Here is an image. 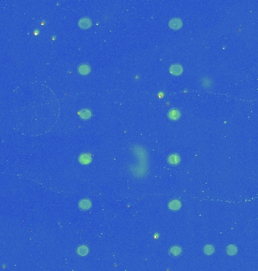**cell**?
<instances>
[{
  "label": "cell",
  "mask_w": 258,
  "mask_h": 271,
  "mask_svg": "<svg viewBox=\"0 0 258 271\" xmlns=\"http://www.w3.org/2000/svg\"><path fill=\"white\" fill-rule=\"evenodd\" d=\"M167 161L170 165H178L180 161V157L178 154H171L167 157Z\"/></svg>",
  "instance_id": "ba28073f"
},
{
  "label": "cell",
  "mask_w": 258,
  "mask_h": 271,
  "mask_svg": "<svg viewBox=\"0 0 258 271\" xmlns=\"http://www.w3.org/2000/svg\"><path fill=\"white\" fill-rule=\"evenodd\" d=\"M204 252L205 255H211L214 252V248L211 245H207L204 248Z\"/></svg>",
  "instance_id": "9a60e30c"
},
{
  "label": "cell",
  "mask_w": 258,
  "mask_h": 271,
  "mask_svg": "<svg viewBox=\"0 0 258 271\" xmlns=\"http://www.w3.org/2000/svg\"><path fill=\"white\" fill-rule=\"evenodd\" d=\"M79 161L80 163L84 165H87L91 162V157L89 154H82L79 157Z\"/></svg>",
  "instance_id": "9c48e42d"
},
{
  "label": "cell",
  "mask_w": 258,
  "mask_h": 271,
  "mask_svg": "<svg viewBox=\"0 0 258 271\" xmlns=\"http://www.w3.org/2000/svg\"><path fill=\"white\" fill-rule=\"evenodd\" d=\"M169 71H170V72L172 75H180L182 74L183 71H184V69H183V67L180 65V64L175 63L171 66L170 68H169Z\"/></svg>",
  "instance_id": "277c9868"
},
{
  "label": "cell",
  "mask_w": 258,
  "mask_h": 271,
  "mask_svg": "<svg viewBox=\"0 0 258 271\" xmlns=\"http://www.w3.org/2000/svg\"><path fill=\"white\" fill-rule=\"evenodd\" d=\"M88 252H89V250H88V248L86 246H84V245L79 246V247L77 248V249H76L77 254H78V255L80 256L87 255Z\"/></svg>",
  "instance_id": "4fadbf2b"
},
{
  "label": "cell",
  "mask_w": 258,
  "mask_h": 271,
  "mask_svg": "<svg viewBox=\"0 0 258 271\" xmlns=\"http://www.w3.org/2000/svg\"><path fill=\"white\" fill-rule=\"evenodd\" d=\"M91 72V67L88 63H82L78 66V72L82 75H87Z\"/></svg>",
  "instance_id": "8992f818"
},
{
  "label": "cell",
  "mask_w": 258,
  "mask_h": 271,
  "mask_svg": "<svg viewBox=\"0 0 258 271\" xmlns=\"http://www.w3.org/2000/svg\"><path fill=\"white\" fill-rule=\"evenodd\" d=\"M79 26H80V28H82V29H88V28H90L92 25V22L91 20L89 18H87V17H84V18H81L80 20H79Z\"/></svg>",
  "instance_id": "7a4b0ae2"
},
{
  "label": "cell",
  "mask_w": 258,
  "mask_h": 271,
  "mask_svg": "<svg viewBox=\"0 0 258 271\" xmlns=\"http://www.w3.org/2000/svg\"><path fill=\"white\" fill-rule=\"evenodd\" d=\"M237 248L234 245H229L227 248V252L229 255H234L237 252Z\"/></svg>",
  "instance_id": "5bb4252c"
},
{
  "label": "cell",
  "mask_w": 258,
  "mask_h": 271,
  "mask_svg": "<svg viewBox=\"0 0 258 271\" xmlns=\"http://www.w3.org/2000/svg\"><path fill=\"white\" fill-rule=\"evenodd\" d=\"M18 105L12 112L14 128L29 136H37L52 130L59 119L58 97L46 84L30 82L14 90Z\"/></svg>",
  "instance_id": "6da1fadb"
},
{
  "label": "cell",
  "mask_w": 258,
  "mask_h": 271,
  "mask_svg": "<svg viewBox=\"0 0 258 271\" xmlns=\"http://www.w3.org/2000/svg\"><path fill=\"white\" fill-rule=\"evenodd\" d=\"M79 207H80V210L86 211L88 210L89 209H91V202L90 199H81L79 203Z\"/></svg>",
  "instance_id": "52a82bcc"
},
{
  "label": "cell",
  "mask_w": 258,
  "mask_h": 271,
  "mask_svg": "<svg viewBox=\"0 0 258 271\" xmlns=\"http://www.w3.org/2000/svg\"><path fill=\"white\" fill-rule=\"evenodd\" d=\"M183 22L180 18H173L169 21V26L172 29H179L182 27Z\"/></svg>",
  "instance_id": "5b68a950"
},
{
  "label": "cell",
  "mask_w": 258,
  "mask_h": 271,
  "mask_svg": "<svg viewBox=\"0 0 258 271\" xmlns=\"http://www.w3.org/2000/svg\"><path fill=\"white\" fill-rule=\"evenodd\" d=\"M181 114L180 110L178 109H172L167 113V117L171 120H178L180 119Z\"/></svg>",
  "instance_id": "3957f363"
},
{
  "label": "cell",
  "mask_w": 258,
  "mask_h": 271,
  "mask_svg": "<svg viewBox=\"0 0 258 271\" xmlns=\"http://www.w3.org/2000/svg\"><path fill=\"white\" fill-rule=\"evenodd\" d=\"M79 114H80V118H82V119L88 120V119H90V118H91L92 112H91V111L90 110V109H82V110L80 111V112H79Z\"/></svg>",
  "instance_id": "30bf717a"
},
{
  "label": "cell",
  "mask_w": 258,
  "mask_h": 271,
  "mask_svg": "<svg viewBox=\"0 0 258 271\" xmlns=\"http://www.w3.org/2000/svg\"><path fill=\"white\" fill-rule=\"evenodd\" d=\"M181 207V203L178 199H173L168 203V208L172 211H177L180 210Z\"/></svg>",
  "instance_id": "8fae6325"
},
{
  "label": "cell",
  "mask_w": 258,
  "mask_h": 271,
  "mask_svg": "<svg viewBox=\"0 0 258 271\" xmlns=\"http://www.w3.org/2000/svg\"><path fill=\"white\" fill-rule=\"evenodd\" d=\"M182 253V248L179 246H174L171 247L169 250V254L171 255L174 256V257H178L181 255Z\"/></svg>",
  "instance_id": "7c38bea8"
}]
</instances>
